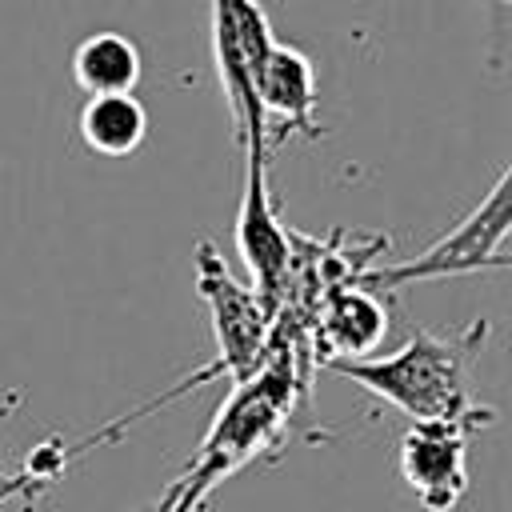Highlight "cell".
<instances>
[{"instance_id": "obj_1", "label": "cell", "mask_w": 512, "mask_h": 512, "mask_svg": "<svg viewBox=\"0 0 512 512\" xmlns=\"http://www.w3.org/2000/svg\"><path fill=\"white\" fill-rule=\"evenodd\" d=\"M484 332H488V320H476L460 336L416 328L388 356L332 360L328 368L360 384L376 400L400 408L404 416H412V424H460L468 432H480L484 424L496 420V412L476 404L468 388V368L484 348Z\"/></svg>"}, {"instance_id": "obj_2", "label": "cell", "mask_w": 512, "mask_h": 512, "mask_svg": "<svg viewBox=\"0 0 512 512\" xmlns=\"http://www.w3.org/2000/svg\"><path fill=\"white\" fill-rule=\"evenodd\" d=\"M288 408H292V360L260 356V368L248 380H240L236 392L228 396V404L216 412L204 444L196 448V456L188 460L180 480L212 492V484L220 476L248 464L264 448V440H272L280 432Z\"/></svg>"}, {"instance_id": "obj_3", "label": "cell", "mask_w": 512, "mask_h": 512, "mask_svg": "<svg viewBox=\"0 0 512 512\" xmlns=\"http://www.w3.org/2000/svg\"><path fill=\"white\" fill-rule=\"evenodd\" d=\"M508 228H512V168H504L492 192L440 240H432L420 256L392 264V268H364L352 280L372 292H396L404 284L440 280V276H468L488 268H508Z\"/></svg>"}, {"instance_id": "obj_4", "label": "cell", "mask_w": 512, "mask_h": 512, "mask_svg": "<svg viewBox=\"0 0 512 512\" xmlns=\"http://www.w3.org/2000/svg\"><path fill=\"white\" fill-rule=\"evenodd\" d=\"M192 272H196V292L208 308V320H212V336H216V364L200 376L212 380V376H228L232 384L248 380L264 356V340H268V308L260 304V296L252 292V284H240L224 256L216 252L212 240H200L196 252H192Z\"/></svg>"}, {"instance_id": "obj_5", "label": "cell", "mask_w": 512, "mask_h": 512, "mask_svg": "<svg viewBox=\"0 0 512 512\" xmlns=\"http://www.w3.org/2000/svg\"><path fill=\"white\" fill-rule=\"evenodd\" d=\"M244 152L248 164H244V196L236 216V248L252 276V292L260 296L268 316H276L292 280V236L268 200V176H264L268 148H244Z\"/></svg>"}, {"instance_id": "obj_6", "label": "cell", "mask_w": 512, "mask_h": 512, "mask_svg": "<svg viewBox=\"0 0 512 512\" xmlns=\"http://www.w3.org/2000/svg\"><path fill=\"white\" fill-rule=\"evenodd\" d=\"M252 88H256V104L264 116L268 148H276L292 136H304V140L324 136V128L316 120V104H320L316 68L300 48L276 40L264 52V60L256 64Z\"/></svg>"}, {"instance_id": "obj_7", "label": "cell", "mask_w": 512, "mask_h": 512, "mask_svg": "<svg viewBox=\"0 0 512 512\" xmlns=\"http://www.w3.org/2000/svg\"><path fill=\"white\" fill-rule=\"evenodd\" d=\"M468 428L412 424L400 440V476L428 512H448L468 492Z\"/></svg>"}, {"instance_id": "obj_8", "label": "cell", "mask_w": 512, "mask_h": 512, "mask_svg": "<svg viewBox=\"0 0 512 512\" xmlns=\"http://www.w3.org/2000/svg\"><path fill=\"white\" fill-rule=\"evenodd\" d=\"M384 332H388V308L372 288L356 280L328 284L320 316H316V344L324 352V364L364 360L380 344Z\"/></svg>"}, {"instance_id": "obj_9", "label": "cell", "mask_w": 512, "mask_h": 512, "mask_svg": "<svg viewBox=\"0 0 512 512\" xmlns=\"http://www.w3.org/2000/svg\"><path fill=\"white\" fill-rule=\"evenodd\" d=\"M144 60L140 48L124 32H92L76 44L72 52V80L88 96H108V92H132L140 84Z\"/></svg>"}, {"instance_id": "obj_10", "label": "cell", "mask_w": 512, "mask_h": 512, "mask_svg": "<svg viewBox=\"0 0 512 512\" xmlns=\"http://www.w3.org/2000/svg\"><path fill=\"white\" fill-rule=\"evenodd\" d=\"M148 136V112L132 92L88 96L80 108V140L96 156H132Z\"/></svg>"}, {"instance_id": "obj_11", "label": "cell", "mask_w": 512, "mask_h": 512, "mask_svg": "<svg viewBox=\"0 0 512 512\" xmlns=\"http://www.w3.org/2000/svg\"><path fill=\"white\" fill-rule=\"evenodd\" d=\"M20 496H40V488L16 468V472H4L0 468V504H8V500H20Z\"/></svg>"}, {"instance_id": "obj_12", "label": "cell", "mask_w": 512, "mask_h": 512, "mask_svg": "<svg viewBox=\"0 0 512 512\" xmlns=\"http://www.w3.org/2000/svg\"><path fill=\"white\" fill-rule=\"evenodd\" d=\"M496 4H508V0H496Z\"/></svg>"}]
</instances>
